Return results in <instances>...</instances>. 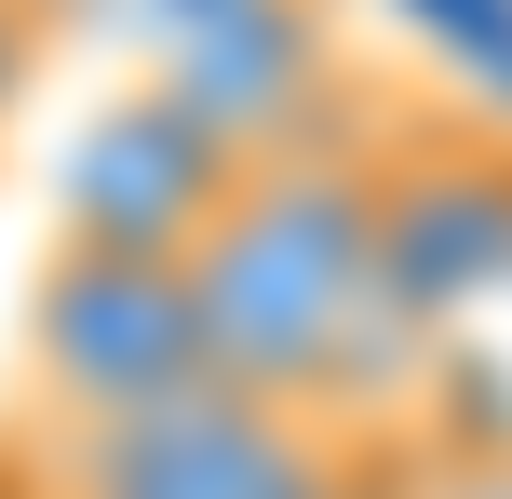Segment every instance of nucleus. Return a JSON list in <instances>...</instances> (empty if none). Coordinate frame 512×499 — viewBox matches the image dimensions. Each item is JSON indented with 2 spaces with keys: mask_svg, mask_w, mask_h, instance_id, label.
Wrapping results in <instances>:
<instances>
[{
  "mask_svg": "<svg viewBox=\"0 0 512 499\" xmlns=\"http://www.w3.org/2000/svg\"><path fill=\"white\" fill-rule=\"evenodd\" d=\"M189 297H203V351L230 392L378 432V351L418 338L378 243V149L364 135L256 149L216 230L189 243Z\"/></svg>",
  "mask_w": 512,
  "mask_h": 499,
  "instance_id": "nucleus-1",
  "label": "nucleus"
},
{
  "mask_svg": "<svg viewBox=\"0 0 512 499\" xmlns=\"http://www.w3.org/2000/svg\"><path fill=\"white\" fill-rule=\"evenodd\" d=\"M203 297H189V257H95V243H54L41 284L14 311V432L41 446V473L95 432L149 419V405L203 392Z\"/></svg>",
  "mask_w": 512,
  "mask_h": 499,
  "instance_id": "nucleus-2",
  "label": "nucleus"
},
{
  "mask_svg": "<svg viewBox=\"0 0 512 499\" xmlns=\"http://www.w3.org/2000/svg\"><path fill=\"white\" fill-rule=\"evenodd\" d=\"M41 499H391V486H378V432L203 378V392L68 446Z\"/></svg>",
  "mask_w": 512,
  "mask_h": 499,
  "instance_id": "nucleus-3",
  "label": "nucleus"
},
{
  "mask_svg": "<svg viewBox=\"0 0 512 499\" xmlns=\"http://www.w3.org/2000/svg\"><path fill=\"white\" fill-rule=\"evenodd\" d=\"M243 189V149L176 95V81H135L81 122L68 189H54V243H95V257H189L216 230V203Z\"/></svg>",
  "mask_w": 512,
  "mask_h": 499,
  "instance_id": "nucleus-4",
  "label": "nucleus"
},
{
  "mask_svg": "<svg viewBox=\"0 0 512 499\" xmlns=\"http://www.w3.org/2000/svg\"><path fill=\"white\" fill-rule=\"evenodd\" d=\"M378 243H391V297L418 324L499 297L512 284V135H445L432 162L378 149Z\"/></svg>",
  "mask_w": 512,
  "mask_h": 499,
  "instance_id": "nucleus-5",
  "label": "nucleus"
}]
</instances>
